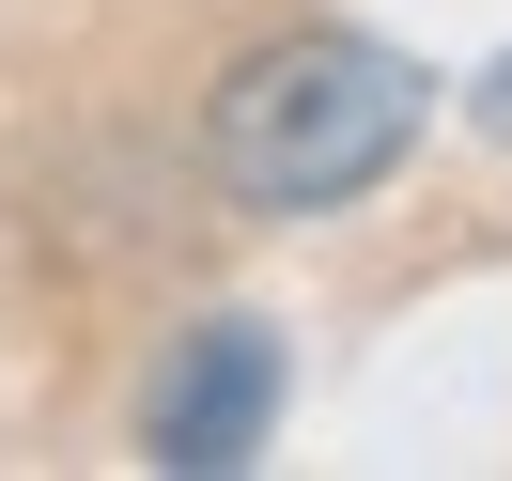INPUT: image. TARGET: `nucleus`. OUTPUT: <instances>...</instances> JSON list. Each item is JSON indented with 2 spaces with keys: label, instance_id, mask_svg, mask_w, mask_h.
Wrapping results in <instances>:
<instances>
[{
  "label": "nucleus",
  "instance_id": "f257e3e1",
  "mask_svg": "<svg viewBox=\"0 0 512 481\" xmlns=\"http://www.w3.org/2000/svg\"><path fill=\"white\" fill-rule=\"evenodd\" d=\"M419 125H435V78L388 32H264L202 94V171L249 218H342L419 156Z\"/></svg>",
  "mask_w": 512,
  "mask_h": 481
},
{
  "label": "nucleus",
  "instance_id": "f03ea898",
  "mask_svg": "<svg viewBox=\"0 0 512 481\" xmlns=\"http://www.w3.org/2000/svg\"><path fill=\"white\" fill-rule=\"evenodd\" d=\"M280 388H295L280 326H264V311H202L187 342L156 357V388H140V466H171V481H233V466H264Z\"/></svg>",
  "mask_w": 512,
  "mask_h": 481
},
{
  "label": "nucleus",
  "instance_id": "7ed1b4c3",
  "mask_svg": "<svg viewBox=\"0 0 512 481\" xmlns=\"http://www.w3.org/2000/svg\"><path fill=\"white\" fill-rule=\"evenodd\" d=\"M466 125H481V140H512V47H497V63L466 78Z\"/></svg>",
  "mask_w": 512,
  "mask_h": 481
}]
</instances>
